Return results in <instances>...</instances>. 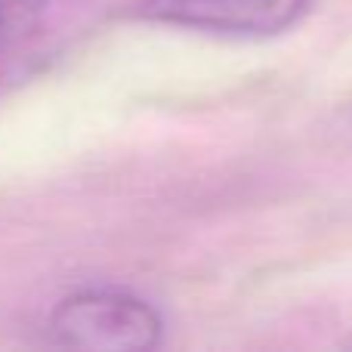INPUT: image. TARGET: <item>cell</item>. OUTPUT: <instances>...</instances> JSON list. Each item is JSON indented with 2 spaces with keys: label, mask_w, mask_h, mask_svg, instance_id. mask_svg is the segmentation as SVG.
Segmentation results:
<instances>
[{
  "label": "cell",
  "mask_w": 352,
  "mask_h": 352,
  "mask_svg": "<svg viewBox=\"0 0 352 352\" xmlns=\"http://www.w3.org/2000/svg\"><path fill=\"white\" fill-rule=\"evenodd\" d=\"M99 19L102 0H0V90L56 62Z\"/></svg>",
  "instance_id": "obj_1"
},
{
  "label": "cell",
  "mask_w": 352,
  "mask_h": 352,
  "mask_svg": "<svg viewBox=\"0 0 352 352\" xmlns=\"http://www.w3.org/2000/svg\"><path fill=\"white\" fill-rule=\"evenodd\" d=\"M158 309L124 291H80L65 297L50 316V334L59 346L136 352L161 340Z\"/></svg>",
  "instance_id": "obj_2"
},
{
  "label": "cell",
  "mask_w": 352,
  "mask_h": 352,
  "mask_svg": "<svg viewBox=\"0 0 352 352\" xmlns=\"http://www.w3.org/2000/svg\"><path fill=\"white\" fill-rule=\"evenodd\" d=\"M312 0H140L136 16L223 37H275L309 12Z\"/></svg>",
  "instance_id": "obj_3"
}]
</instances>
